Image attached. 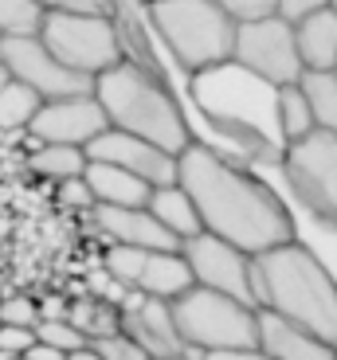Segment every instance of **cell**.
Instances as JSON below:
<instances>
[{
    "label": "cell",
    "instance_id": "cell-12",
    "mask_svg": "<svg viewBox=\"0 0 337 360\" xmlns=\"http://www.w3.org/2000/svg\"><path fill=\"white\" fill-rule=\"evenodd\" d=\"M106 126L110 122L91 90V94H67V98L39 102L36 117L27 122V134H32V141L79 145V149H87Z\"/></svg>",
    "mask_w": 337,
    "mask_h": 360
},
{
    "label": "cell",
    "instance_id": "cell-21",
    "mask_svg": "<svg viewBox=\"0 0 337 360\" xmlns=\"http://www.w3.org/2000/svg\"><path fill=\"white\" fill-rule=\"evenodd\" d=\"M27 169L44 180H71L82 176L87 169V149L79 145H51V141H32V153H27Z\"/></svg>",
    "mask_w": 337,
    "mask_h": 360
},
{
    "label": "cell",
    "instance_id": "cell-4",
    "mask_svg": "<svg viewBox=\"0 0 337 360\" xmlns=\"http://www.w3.org/2000/svg\"><path fill=\"white\" fill-rule=\"evenodd\" d=\"M94 98H98L102 114H106V122L114 129L146 137V141L161 145L169 153H181L184 145L192 141L173 94L141 63L122 59L110 71L94 75Z\"/></svg>",
    "mask_w": 337,
    "mask_h": 360
},
{
    "label": "cell",
    "instance_id": "cell-8",
    "mask_svg": "<svg viewBox=\"0 0 337 360\" xmlns=\"http://www.w3.org/2000/svg\"><path fill=\"white\" fill-rule=\"evenodd\" d=\"M283 172L302 204L318 212L326 224H337V134L333 129H310L306 137L286 145Z\"/></svg>",
    "mask_w": 337,
    "mask_h": 360
},
{
    "label": "cell",
    "instance_id": "cell-15",
    "mask_svg": "<svg viewBox=\"0 0 337 360\" xmlns=\"http://www.w3.org/2000/svg\"><path fill=\"white\" fill-rule=\"evenodd\" d=\"M91 224L106 235L110 243H126V247H141V251H181V239L173 231H165L157 224V216L149 207H110V204H94Z\"/></svg>",
    "mask_w": 337,
    "mask_h": 360
},
{
    "label": "cell",
    "instance_id": "cell-5",
    "mask_svg": "<svg viewBox=\"0 0 337 360\" xmlns=\"http://www.w3.org/2000/svg\"><path fill=\"white\" fill-rule=\"evenodd\" d=\"M149 20L189 75L231 59L236 20L212 0H149Z\"/></svg>",
    "mask_w": 337,
    "mask_h": 360
},
{
    "label": "cell",
    "instance_id": "cell-27",
    "mask_svg": "<svg viewBox=\"0 0 337 360\" xmlns=\"http://www.w3.org/2000/svg\"><path fill=\"white\" fill-rule=\"evenodd\" d=\"M149 251H141V247H126V243H110L106 255H102V266L114 274V278L122 282V286L134 290L137 274H141V262H146Z\"/></svg>",
    "mask_w": 337,
    "mask_h": 360
},
{
    "label": "cell",
    "instance_id": "cell-6",
    "mask_svg": "<svg viewBox=\"0 0 337 360\" xmlns=\"http://www.w3.org/2000/svg\"><path fill=\"white\" fill-rule=\"evenodd\" d=\"M169 306H173L177 333L189 352H224L259 345V309L239 297L192 282Z\"/></svg>",
    "mask_w": 337,
    "mask_h": 360
},
{
    "label": "cell",
    "instance_id": "cell-31",
    "mask_svg": "<svg viewBox=\"0 0 337 360\" xmlns=\"http://www.w3.org/2000/svg\"><path fill=\"white\" fill-rule=\"evenodd\" d=\"M216 8H224L236 24H247V20H263L279 8V0H212Z\"/></svg>",
    "mask_w": 337,
    "mask_h": 360
},
{
    "label": "cell",
    "instance_id": "cell-24",
    "mask_svg": "<svg viewBox=\"0 0 337 360\" xmlns=\"http://www.w3.org/2000/svg\"><path fill=\"white\" fill-rule=\"evenodd\" d=\"M39 102L44 98H39L32 86H24L20 79H8L0 86V129H8V134L27 129V122L36 117Z\"/></svg>",
    "mask_w": 337,
    "mask_h": 360
},
{
    "label": "cell",
    "instance_id": "cell-2",
    "mask_svg": "<svg viewBox=\"0 0 337 360\" xmlns=\"http://www.w3.org/2000/svg\"><path fill=\"white\" fill-rule=\"evenodd\" d=\"M255 306L337 349V282L306 247L279 243L251 255Z\"/></svg>",
    "mask_w": 337,
    "mask_h": 360
},
{
    "label": "cell",
    "instance_id": "cell-29",
    "mask_svg": "<svg viewBox=\"0 0 337 360\" xmlns=\"http://www.w3.org/2000/svg\"><path fill=\"white\" fill-rule=\"evenodd\" d=\"M0 321L4 325H24V329H36L39 325V302L16 294V297H0Z\"/></svg>",
    "mask_w": 337,
    "mask_h": 360
},
{
    "label": "cell",
    "instance_id": "cell-35",
    "mask_svg": "<svg viewBox=\"0 0 337 360\" xmlns=\"http://www.w3.org/2000/svg\"><path fill=\"white\" fill-rule=\"evenodd\" d=\"M184 360H274V356L259 345H251V349H224V352H184Z\"/></svg>",
    "mask_w": 337,
    "mask_h": 360
},
{
    "label": "cell",
    "instance_id": "cell-25",
    "mask_svg": "<svg viewBox=\"0 0 337 360\" xmlns=\"http://www.w3.org/2000/svg\"><path fill=\"white\" fill-rule=\"evenodd\" d=\"M279 129H283L286 145L298 141V137H306L314 126V114H310V102H306V94H302L298 82H291V86H279Z\"/></svg>",
    "mask_w": 337,
    "mask_h": 360
},
{
    "label": "cell",
    "instance_id": "cell-33",
    "mask_svg": "<svg viewBox=\"0 0 337 360\" xmlns=\"http://www.w3.org/2000/svg\"><path fill=\"white\" fill-rule=\"evenodd\" d=\"M32 345H36V329H24V325H4V321H0V352H8V356L16 360V356H24Z\"/></svg>",
    "mask_w": 337,
    "mask_h": 360
},
{
    "label": "cell",
    "instance_id": "cell-28",
    "mask_svg": "<svg viewBox=\"0 0 337 360\" xmlns=\"http://www.w3.org/2000/svg\"><path fill=\"white\" fill-rule=\"evenodd\" d=\"M36 341L51 345V349H59V352H75V349L87 345V337H82L67 317H59V321H39L36 325Z\"/></svg>",
    "mask_w": 337,
    "mask_h": 360
},
{
    "label": "cell",
    "instance_id": "cell-14",
    "mask_svg": "<svg viewBox=\"0 0 337 360\" xmlns=\"http://www.w3.org/2000/svg\"><path fill=\"white\" fill-rule=\"evenodd\" d=\"M118 321H122V333L134 345H141L146 352H153L157 360H181L189 352L181 333H177L173 306L165 297H149L141 290H126V297L118 302Z\"/></svg>",
    "mask_w": 337,
    "mask_h": 360
},
{
    "label": "cell",
    "instance_id": "cell-40",
    "mask_svg": "<svg viewBox=\"0 0 337 360\" xmlns=\"http://www.w3.org/2000/svg\"><path fill=\"white\" fill-rule=\"evenodd\" d=\"M8 79H12V75H8V67H4V59H0V86H4Z\"/></svg>",
    "mask_w": 337,
    "mask_h": 360
},
{
    "label": "cell",
    "instance_id": "cell-38",
    "mask_svg": "<svg viewBox=\"0 0 337 360\" xmlns=\"http://www.w3.org/2000/svg\"><path fill=\"white\" fill-rule=\"evenodd\" d=\"M20 360H67V352H59V349H51V345L36 341V345H32V349H27Z\"/></svg>",
    "mask_w": 337,
    "mask_h": 360
},
{
    "label": "cell",
    "instance_id": "cell-42",
    "mask_svg": "<svg viewBox=\"0 0 337 360\" xmlns=\"http://www.w3.org/2000/svg\"><path fill=\"white\" fill-rule=\"evenodd\" d=\"M333 71H337V67H333Z\"/></svg>",
    "mask_w": 337,
    "mask_h": 360
},
{
    "label": "cell",
    "instance_id": "cell-13",
    "mask_svg": "<svg viewBox=\"0 0 337 360\" xmlns=\"http://www.w3.org/2000/svg\"><path fill=\"white\" fill-rule=\"evenodd\" d=\"M87 161L118 165V169L141 176L146 184H153V188L177 180V153H169V149H161V145L146 141V137H137V134L114 129V126H106L91 145H87Z\"/></svg>",
    "mask_w": 337,
    "mask_h": 360
},
{
    "label": "cell",
    "instance_id": "cell-3",
    "mask_svg": "<svg viewBox=\"0 0 337 360\" xmlns=\"http://www.w3.org/2000/svg\"><path fill=\"white\" fill-rule=\"evenodd\" d=\"M192 98L236 141L251 145L259 157L283 161L286 137L279 129V86L259 79L236 59L212 63L204 71H192Z\"/></svg>",
    "mask_w": 337,
    "mask_h": 360
},
{
    "label": "cell",
    "instance_id": "cell-32",
    "mask_svg": "<svg viewBox=\"0 0 337 360\" xmlns=\"http://www.w3.org/2000/svg\"><path fill=\"white\" fill-rule=\"evenodd\" d=\"M59 204H63V207H75V212H91V207H94L91 184H87L82 176L59 180Z\"/></svg>",
    "mask_w": 337,
    "mask_h": 360
},
{
    "label": "cell",
    "instance_id": "cell-26",
    "mask_svg": "<svg viewBox=\"0 0 337 360\" xmlns=\"http://www.w3.org/2000/svg\"><path fill=\"white\" fill-rule=\"evenodd\" d=\"M44 24L39 0H0V39L4 36H36Z\"/></svg>",
    "mask_w": 337,
    "mask_h": 360
},
{
    "label": "cell",
    "instance_id": "cell-16",
    "mask_svg": "<svg viewBox=\"0 0 337 360\" xmlns=\"http://www.w3.org/2000/svg\"><path fill=\"white\" fill-rule=\"evenodd\" d=\"M259 349H267L274 360H337L333 345L302 333L267 309H259Z\"/></svg>",
    "mask_w": 337,
    "mask_h": 360
},
{
    "label": "cell",
    "instance_id": "cell-41",
    "mask_svg": "<svg viewBox=\"0 0 337 360\" xmlns=\"http://www.w3.org/2000/svg\"><path fill=\"white\" fill-rule=\"evenodd\" d=\"M329 8H333V12H337V0H329Z\"/></svg>",
    "mask_w": 337,
    "mask_h": 360
},
{
    "label": "cell",
    "instance_id": "cell-37",
    "mask_svg": "<svg viewBox=\"0 0 337 360\" xmlns=\"http://www.w3.org/2000/svg\"><path fill=\"white\" fill-rule=\"evenodd\" d=\"M59 317H67V302L63 297H44L39 302V321H59Z\"/></svg>",
    "mask_w": 337,
    "mask_h": 360
},
{
    "label": "cell",
    "instance_id": "cell-9",
    "mask_svg": "<svg viewBox=\"0 0 337 360\" xmlns=\"http://www.w3.org/2000/svg\"><path fill=\"white\" fill-rule=\"evenodd\" d=\"M231 59L243 63L247 71H255L259 79L274 82V86H291V82L302 79V55H298V39H294V24H286L279 12H271L263 20L236 24Z\"/></svg>",
    "mask_w": 337,
    "mask_h": 360
},
{
    "label": "cell",
    "instance_id": "cell-7",
    "mask_svg": "<svg viewBox=\"0 0 337 360\" xmlns=\"http://www.w3.org/2000/svg\"><path fill=\"white\" fill-rule=\"evenodd\" d=\"M44 47L79 75H102L122 63V36L110 12H44Z\"/></svg>",
    "mask_w": 337,
    "mask_h": 360
},
{
    "label": "cell",
    "instance_id": "cell-17",
    "mask_svg": "<svg viewBox=\"0 0 337 360\" xmlns=\"http://www.w3.org/2000/svg\"><path fill=\"white\" fill-rule=\"evenodd\" d=\"M82 180L91 184L94 204H110V207H146L153 196V184H146L141 176L118 169V165L106 161H87Z\"/></svg>",
    "mask_w": 337,
    "mask_h": 360
},
{
    "label": "cell",
    "instance_id": "cell-36",
    "mask_svg": "<svg viewBox=\"0 0 337 360\" xmlns=\"http://www.w3.org/2000/svg\"><path fill=\"white\" fill-rule=\"evenodd\" d=\"M318 8H329V0H279V16L286 20V24H298V20H306L310 12H318Z\"/></svg>",
    "mask_w": 337,
    "mask_h": 360
},
{
    "label": "cell",
    "instance_id": "cell-22",
    "mask_svg": "<svg viewBox=\"0 0 337 360\" xmlns=\"http://www.w3.org/2000/svg\"><path fill=\"white\" fill-rule=\"evenodd\" d=\"M298 86L310 102L314 126L337 134V71H302Z\"/></svg>",
    "mask_w": 337,
    "mask_h": 360
},
{
    "label": "cell",
    "instance_id": "cell-11",
    "mask_svg": "<svg viewBox=\"0 0 337 360\" xmlns=\"http://www.w3.org/2000/svg\"><path fill=\"white\" fill-rule=\"evenodd\" d=\"M181 255L189 259V270H192V282H196V286L220 290V294L255 306L251 255L247 251H239L236 243H228V239H220V235H212V231H201V235H192V239H184Z\"/></svg>",
    "mask_w": 337,
    "mask_h": 360
},
{
    "label": "cell",
    "instance_id": "cell-34",
    "mask_svg": "<svg viewBox=\"0 0 337 360\" xmlns=\"http://www.w3.org/2000/svg\"><path fill=\"white\" fill-rule=\"evenodd\" d=\"M44 12H114V0H39Z\"/></svg>",
    "mask_w": 337,
    "mask_h": 360
},
{
    "label": "cell",
    "instance_id": "cell-1",
    "mask_svg": "<svg viewBox=\"0 0 337 360\" xmlns=\"http://www.w3.org/2000/svg\"><path fill=\"white\" fill-rule=\"evenodd\" d=\"M177 184L192 196L204 231L236 243L239 251L259 255L294 239L283 200L251 172L216 157L208 145L189 141L177 153Z\"/></svg>",
    "mask_w": 337,
    "mask_h": 360
},
{
    "label": "cell",
    "instance_id": "cell-18",
    "mask_svg": "<svg viewBox=\"0 0 337 360\" xmlns=\"http://www.w3.org/2000/svg\"><path fill=\"white\" fill-rule=\"evenodd\" d=\"M294 39H298L302 71H333L337 67V12L333 8H318L306 20H298Z\"/></svg>",
    "mask_w": 337,
    "mask_h": 360
},
{
    "label": "cell",
    "instance_id": "cell-30",
    "mask_svg": "<svg viewBox=\"0 0 337 360\" xmlns=\"http://www.w3.org/2000/svg\"><path fill=\"white\" fill-rule=\"evenodd\" d=\"M94 349L102 352V360H157L153 352H146L141 345H134L126 333H114V337H98L91 341Z\"/></svg>",
    "mask_w": 337,
    "mask_h": 360
},
{
    "label": "cell",
    "instance_id": "cell-39",
    "mask_svg": "<svg viewBox=\"0 0 337 360\" xmlns=\"http://www.w3.org/2000/svg\"><path fill=\"white\" fill-rule=\"evenodd\" d=\"M67 360H102V352H98V349H94V345H91V341H87V345H82V349H75V352H67Z\"/></svg>",
    "mask_w": 337,
    "mask_h": 360
},
{
    "label": "cell",
    "instance_id": "cell-19",
    "mask_svg": "<svg viewBox=\"0 0 337 360\" xmlns=\"http://www.w3.org/2000/svg\"><path fill=\"white\" fill-rule=\"evenodd\" d=\"M189 286H192V270L181 251H149L146 262H141V274L134 282V290H141L149 297H165V302L181 297Z\"/></svg>",
    "mask_w": 337,
    "mask_h": 360
},
{
    "label": "cell",
    "instance_id": "cell-20",
    "mask_svg": "<svg viewBox=\"0 0 337 360\" xmlns=\"http://www.w3.org/2000/svg\"><path fill=\"white\" fill-rule=\"evenodd\" d=\"M149 212L157 216V224L165 227V231H173L177 239H192V235H201L204 224L201 216H196V204H192V196L181 188V184H161V188H153V196H149Z\"/></svg>",
    "mask_w": 337,
    "mask_h": 360
},
{
    "label": "cell",
    "instance_id": "cell-10",
    "mask_svg": "<svg viewBox=\"0 0 337 360\" xmlns=\"http://www.w3.org/2000/svg\"><path fill=\"white\" fill-rule=\"evenodd\" d=\"M0 59H4L12 79L32 86L44 102L67 98V94H91L94 90L91 75H79V71L59 63V59L44 47L39 32L36 36H4L0 39Z\"/></svg>",
    "mask_w": 337,
    "mask_h": 360
},
{
    "label": "cell",
    "instance_id": "cell-23",
    "mask_svg": "<svg viewBox=\"0 0 337 360\" xmlns=\"http://www.w3.org/2000/svg\"><path fill=\"white\" fill-rule=\"evenodd\" d=\"M67 321L79 329L87 341H98V337H114L122 333V321H118V306H110L102 297H82L75 306H67Z\"/></svg>",
    "mask_w": 337,
    "mask_h": 360
}]
</instances>
